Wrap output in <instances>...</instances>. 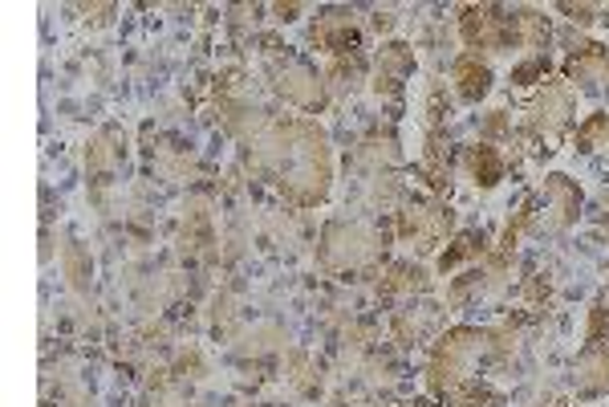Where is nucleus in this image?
<instances>
[{"label":"nucleus","mask_w":609,"mask_h":407,"mask_svg":"<svg viewBox=\"0 0 609 407\" xmlns=\"http://www.w3.org/2000/svg\"><path fill=\"white\" fill-rule=\"evenodd\" d=\"M512 342L503 330H476L459 326L435 342L431 366H427V387L447 407H500L503 395L479 375V363H500L512 354Z\"/></svg>","instance_id":"nucleus-1"},{"label":"nucleus","mask_w":609,"mask_h":407,"mask_svg":"<svg viewBox=\"0 0 609 407\" xmlns=\"http://www.w3.org/2000/svg\"><path fill=\"white\" fill-rule=\"evenodd\" d=\"M330 139L321 131L318 122L309 119H292V135H289V155H285V167H280V191L285 200L297 204V208H313L330 196Z\"/></svg>","instance_id":"nucleus-2"},{"label":"nucleus","mask_w":609,"mask_h":407,"mask_svg":"<svg viewBox=\"0 0 609 407\" xmlns=\"http://www.w3.org/2000/svg\"><path fill=\"white\" fill-rule=\"evenodd\" d=\"M386 244H390V232L378 220H333L321 232L318 261L330 273L374 270L386 257Z\"/></svg>","instance_id":"nucleus-3"},{"label":"nucleus","mask_w":609,"mask_h":407,"mask_svg":"<svg viewBox=\"0 0 609 407\" xmlns=\"http://www.w3.org/2000/svg\"><path fill=\"white\" fill-rule=\"evenodd\" d=\"M265 69H268V81H273V90H277L285 102L292 107H301L304 114H318L325 110L330 102V86L325 78L318 74L313 62H304L301 54H292L289 45H280L277 37H265Z\"/></svg>","instance_id":"nucleus-4"},{"label":"nucleus","mask_w":609,"mask_h":407,"mask_svg":"<svg viewBox=\"0 0 609 407\" xmlns=\"http://www.w3.org/2000/svg\"><path fill=\"white\" fill-rule=\"evenodd\" d=\"M455 229V212L451 204L435 200V196H411L402 200V212H398V237L414 249H435L443 244Z\"/></svg>","instance_id":"nucleus-5"},{"label":"nucleus","mask_w":609,"mask_h":407,"mask_svg":"<svg viewBox=\"0 0 609 407\" xmlns=\"http://www.w3.org/2000/svg\"><path fill=\"white\" fill-rule=\"evenodd\" d=\"M573 119H577V95L569 90V81L549 78L524 110V131L532 139H556L569 131Z\"/></svg>","instance_id":"nucleus-6"},{"label":"nucleus","mask_w":609,"mask_h":407,"mask_svg":"<svg viewBox=\"0 0 609 407\" xmlns=\"http://www.w3.org/2000/svg\"><path fill=\"white\" fill-rule=\"evenodd\" d=\"M309 41L330 57L354 54L362 45L358 13L354 9H321V16H313V25H309Z\"/></svg>","instance_id":"nucleus-7"},{"label":"nucleus","mask_w":609,"mask_h":407,"mask_svg":"<svg viewBox=\"0 0 609 407\" xmlns=\"http://www.w3.org/2000/svg\"><path fill=\"white\" fill-rule=\"evenodd\" d=\"M414 74V50L407 45V41H386L383 50H378V57H374V95L378 98H402V90H407V78Z\"/></svg>","instance_id":"nucleus-8"},{"label":"nucleus","mask_w":609,"mask_h":407,"mask_svg":"<svg viewBox=\"0 0 609 407\" xmlns=\"http://www.w3.org/2000/svg\"><path fill=\"white\" fill-rule=\"evenodd\" d=\"M573 387L585 399H597V395H609V346L601 342H589L573 366Z\"/></svg>","instance_id":"nucleus-9"},{"label":"nucleus","mask_w":609,"mask_h":407,"mask_svg":"<svg viewBox=\"0 0 609 407\" xmlns=\"http://www.w3.org/2000/svg\"><path fill=\"white\" fill-rule=\"evenodd\" d=\"M439 326H443V306L435 301H419V306H402L395 314V339L402 346H414V342L431 339Z\"/></svg>","instance_id":"nucleus-10"},{"label":"nucleus","mask_w":609,"mask_h":407,"mask_svg":"<svg viewBox=\"0 0 609 407\" xmlns=\"http://www.w3.org/2000/svg\"><path fill=\"white\" fill-rule=\"evenodd\" d=\"M419 176L427 179L431 191H451L455 184V155L447 147V135L443 131H431L427 135V151H423V163H419Z\"/></svg>","instance_id":"nucleus-11"},{"label":"nucleus","mask_w":609,"mask_h":407,"mask_svg":"<svg viewBox=\"0 0 609 407\" xmlns=\"http://www.w3.org/2000/svg\"><path fill=\"white\" fill-rule=\"evenodd\" d=\"M451 81L464 102H479L491 90V69L488 62H479V54H459L451 62Z\"/></svg>","instance_id":"nucleus-12"},{"label":"nucleus","mask_w":609,"mask_h":407,"mask_svg":"<svg viewBox=\"0 0 609 407\" xmlns=\"http://www.w3.org/2000/svg\"><path fill=\"white\" fill-rule=\"evenodd\" d=\"M544 196H549V224L553 229H569L577 212H582V188L569 176H549L544 179Z\"/></svg>","instance_id":"nucleus-13"},{"label":"nucleus","mask_w":609,"mask_h":407,"mask_svg":"<svg viewBox=\"0 0 609 407\" xmlns=\"http://www.w3.org/2000/svg\"><path fill=\"white\" fill-rule=\"evenodd\" d=\"M565 74L573 81H582V86H601V81H609V50L585 41V45H577V54L565 62Z\"/></svg>","instance_id":"nucleus-14"},{"label":"nucleus","mask_w":609,"mask_h":407,"mask_svg":"<svg viewBox=\"0 0 609 407\" xmlns=\"http://www.w3.org/2000/svg\"><path fill=\"white\" fill-rule=\"evenodd\" d=\"M464 167L479 188H496V184L503 179V155L491 147V143H476V147H467L464 151Z\"/></svg>","instance_id":"nucleus-15"},{"label":"nucleus","mask_w":609,"mask_h":407,"mask_svg":"<svg viewBox=\"0 0 609 407\" xmlns=\"http://www.w3.org/2000/svg\"><path fill=\"white\" fill-rule=\"evenodd\" d=\"M362 81H366V57L354 50V54H337L330 57V69H325V86H333L337 95H354Z\"/></svg>","instance_id":"nucleus-16"},{"label":"nucleus","mask_w":609,"mask_h":407,"mask_svg":"<svg viewBox=\"0 0 609 407\" xmlns=\"http://www.w3.org/2000/svg\"><path fill=\"white\" fill-rule=\"evenodd\" d=\"M427 285H431L427 270H419V265H411V261H395V265L383 273L378 294H383V298H395V294H414V289H427Z\"/></svg>","instance_id":"nucleus-17"},{"label":"nucleus","mask_w":609,"mask_h":407,"mask_svg":"<svg viewBox=\"0 0 609 407\" xmlns=\"http://www.w3.org/2000/svg\"><path fill=\"white\" fill-rule=\"evenodd\" d=\"M459 33L467 54H488V4H467L459 13Z\"/></svg>","instance_id":"nucleus-18"},{"label":"nucleus","mask_w":609,"mask_h":407,"mask_svg":"<svg viewBox=\"0 0 609 407\" xmlns=\"http://www.w3.org/2000/svg\"><path fill=\"white\" fill-rule=\"evenodd\" d=\"M484 253H488V237H484V232H464V237H455L447 253L439 257V270H443V273H447V270H459L464 261L484 257Z\"/></svg>","instance_id":"nucleus-19"},{"label":"nucleus","mask_w":609,"mask_h":407,"mask_svg":"<svg viewBox=\"0 0 609 407\" xmlns=\"http://www.w3.org/2000/svg\"><path fill=\"white\" fill-rule=\"evenodd\" d=\"M520 16V37L529 45L532 54H544L549 50V41H553V25H549V16L536 13V9H517Z\"/></svg>","instance_id":"nucleus-20"},{"label":"nucleus","mask_w":609,"mask_h":407,"mask_svg":"<svg viewBox=\"0 0 609 407\" xmlns=\"http://www.w3.org/2000/svg\"><path fill=\"white\" fill-rule=\"evenodd\" d=\"M577 151L594 155V151H609V114H589L577 127Z\"/></svg>","instance_id":"nucleus-21"},{"label":"nucleus","mask_w":609,"mask_h":407,"mask_svg":"<svg viewBox=\"0 0 609 407\" xmlns=\"http://www.w3.org/2000/svg\"><path fill=\"white\" fill-rule=\"evenodd\" d=\"M66 273H69V282H74V289H86V277H90V257H86V249H81L78 241L66 244Z\"/></svg>","instance_id":"nucleus-22"},{"label":"nucleus","mask_w":609,"mask_h":407,"mask_svg":"<svg viewBox=\"0 0 609 407\" xmlns=\"http://www.w3.org/2000/svg\"><path fill=\"white\" fill-rule=\"evenodd\" d=\"M532 81H549V57L544 54H532L529 62H520L512 69V86H532Z\"/></svg>","instance_id":"nucleus-23"},{"label":"nucleus","mask_w":609,"mask_h":407,"mask_svg":"<svg viewBox=\"0 0 609 407\" xmlns=\"http://www.w3.org/2000/svg\"><path fill=\"white\" fill-rule=\"evenodd\" d=\"M609 330V301H597L589 310V342H601V334Z\"/></svg>","instance_id":"nucleus-24"},{"label":"nucleus","mask_w":609,"mask_h":407,"mask_svg":"<svg viewBox=\"0 0 609 407\" xmlns=\"http://www.w3.org/2000/svg\"><path fill=\"white\" fill-rule=\"evenodd\" d=\"M556 13H565L573 25H594L597 9H594V4H556Z\"/></svg>","instance_id":"nucleus-25"},{"label":"nucleus","mask_w":609,"mask_h":407,"mask_svg":"<svg viewBox=\"0 0 609 407\" xmlns=\"http://www.w3.org/2000/svg\"><path fill=\"white\" fill-rule=\"evenodd\" d=\"M484 135H488V139L508 135V114H503V110H491L488 122H484Z\"/></svg>","instance_id":"nucleus-26"},{"label":"nucleus","mask_w":609,"mask_h":407,"mask_svg":"<svg viewBox=\"0 0 609 407\" xmlns=\"http://www.w3.org/2000/svg\"><path fill=\"white\" fill-rule=\"evenodd\" d=\"M370 29L374 33H390V29H395V13H390V9H386V13L378 9V13L370 16Z\"/></svg>","instance_id":"nucleus-27"},{"label":"nucleus","mask_w":609,"mask_h":407,"mask_svg":"<svg viewBox=\"0 0 609 407\" xmlns=\"http://www.w3.org/2000/svg\"><path fill=\"white\" fill-rule=\"evenodd\" d=\"M273 13H277V21H292V16L301 13V4H277Z\"/></svg>","instance_id":"nucleus-28"},{"label":"nucleus","mask_w":609,"mask_h":407,"mask_svg":"<svg viewBox=\"0 0 609 407\" xmlns=\"http://www.w3.org/2000/svg\"><path fill=\"white\" fill-rule=\"evenodd\" d=\"M402 407H435V404H427V399H411V404H402Z\"/></svg>","instance_id":"nucleus-29"},{"label":"nucleus","mask_w":609,"mask_h":407,"mask_svg":"<svg viewBox=\"0 0 609 407\" xmlns=\"http://www.w3.org/2000/svg\"><path fill=\"white\" fill-rule=\"evenodd\" d=\"M601 21H606V25H609V4H606V9H601Z\"/></svg>","instance_id":"nucleus-30"},{"label":"nucleus","mask_w":609,"mask_h":407,"mask_svg":"<svg viewBox=\"0 0 609 407\" xmlns=\"http://www.w3.org/2000/svg\"><path fill=\"white\" fill-rule=\"evenodd\" d=\"M606 237H609V224H606Z\"/></svg>","instance_id":"nucleus-31"}]
</instances>
